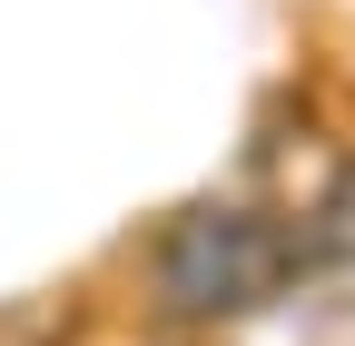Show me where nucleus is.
<instances>
[{
	"label": "nucleus",
	"instance_id": "nucleus-1",
	"mask_svg": "<svg viewBox=\"0 0 355 346\" xmlns=\"http://www.w3.org/2000/svg\"><path fill=\"white\" fill-rule=\"evenodd\" d=\"M306 257H316V238L266 218V208H188L148 247V297L158 317H227V307L277 297Z\"/></svg>",
	"mask_w": 355,
	"mask_h": 346
},
{
	"label": "nucleus",
	"instance_id": "nucleus-2",
	"mask_svg": "<svg viewBox=\"0 0 355 346\" xmlns=\"http://www.w3.org/2000/svg\"><path fill=\"white\" fill-rule=\"evenodd\" d=\"M79 317L69 307H20V317H0V346H60Z\"/></svg>",
	"mask_w": 355,
	"mask_h": 346
}]
</instances>
